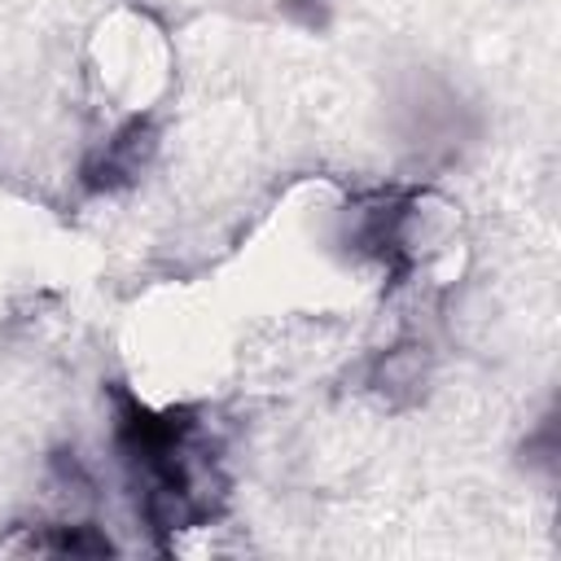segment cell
Segmentation results:
<instances>
[{"mask_svg": "<svg viewBox=\"0 0 561 561\" xmlns=\"http://www.w3.org/2000/svg\"><path fill=\"white\" fill-rule=\"evenodd\" d=\"M114 443L136 478L140 508L153 530H188L219 513L215 460L202 447V421L193 408H145L127 390H114Z\"/></svg>", "mask_w": 561, "mask_h": 561, "instance_id": "cell-1", "label": "cell"}, {"mask_svg": "<svg viewBox=\"0 0 561 561\" xmlns=\"http://www.w3.org/2000/svg\"><path fill=\"white\" fill-rule=\"evenodd\" d=\"M158 136H153V123L149 118H127L83 167V184L88 188H118V184H131L140 175V167L149 162Z\"/></svg>", "mask_w": 561, "mask_h": 561, "instance_id": "cell-2", "label": "cell"}, {"mask_svg": "<svg viewBox=\"0 0 561 561\" xmlns=\"http://www.w3.org/2000/svg\"><path fill=\"white\" fill-rule=\"evenodd\" d=\"M280 9H285L289 18H298L307 31H320V26L329 22V4H324V0H285Z\"/></svg>", "mask_w": 561, "mask_h": 561, "instance_id": "cell-3", "label": "cell"}]
</instances>
